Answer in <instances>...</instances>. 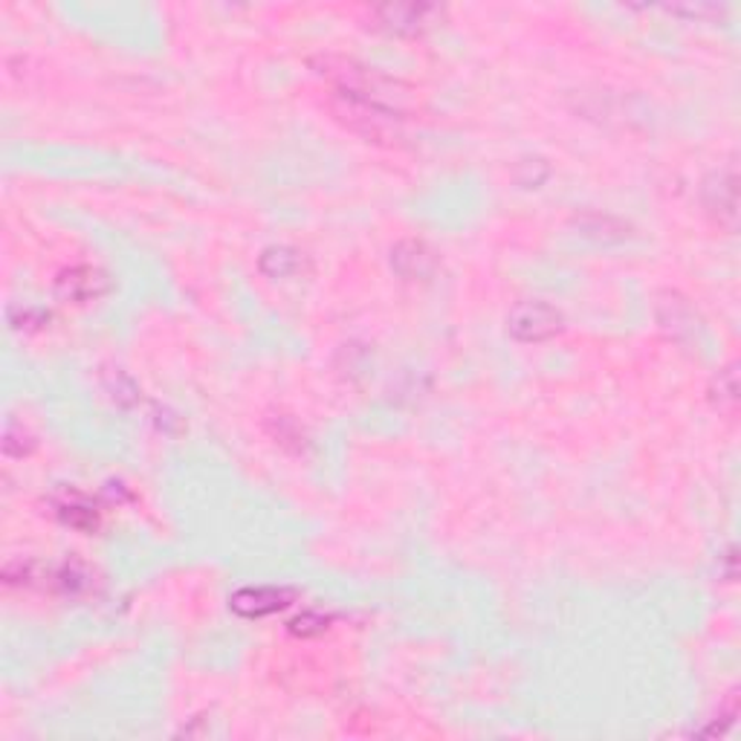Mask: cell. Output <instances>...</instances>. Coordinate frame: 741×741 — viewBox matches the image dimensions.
<instances>
[{
  "label": "cell",
  "instance_id": "cell-1",
  "mask_svg": "<svg viewBox=\"0 0 741 741\" xmlns=\"http://www.w3.org/2000/svg\"><path fill=\"white\" fill-rule=\"evenodd\" d=\"M508 330L515 342H547L565 330V316L547 302H519L508 316Z\"/></svg>",
  "mask_w": 741,
  "mask_h": 741
},
{
  "label": "cell",
  "instance_id": "cell-2",
  "mask_svg": "<svg viewBox=\"0 0 741 741\" xmlns=\"http://www.w3.org/2000/svg\"><path fill=\"white\" fill-rule=\"evenodd\" d=\"M374 18L383 30L394 35H417L426 26L437 24L444 18V9L429 7V3H397V7L374 9Z\"/></svg>",
  "mask_w": 741,
  "mask_h": 741
},
{
  "label": "cell",
  "instance_id": "cell-3",
  "mask_svg": "<svg viewBox=\"0 0 741 741\" xmlns=\"http://www.w3.org/2000/svg\"><path fill=\"white\" fill-rule=\"evenodd\" d=\"M108 290H110L108 273L96 270V266H70V270H64V273L55 279V293H58L64 302H76V305L96 302V298H102Z\"/></svg>",
  "mask_w": 741,
  "mask_h": 741
},
{
  "label": "cell",
  "instance_id": "cell-4",
  "mask_svg": "<svg viewBox=\"0 0 741 741\" xmlns=\"http://www.w3.org/2000/svg\"><path fill=\"white\" fill-rule=\"evenodd\" d=\"M293 602V591L290 588H275V586H255V588H241V591L232 593L235 614L247 617V620H258V617H270L284 611Z\"/></svg>",
  "mask_w": 741,
  "mask_h": 741
},
{
  "label": "cell",
  "instance_id": "cell-5",
  "mask_svg": "<svg viewBox=\"0 0 741 741\" xmlns=\"http://www.w3.org/2000/svg\"><path fill=\"white\" fill-rule=\"evenodd\" d=\"M391 266L397 270L403 279L417 282V279H429L437 270V255L426 241L417 238H406L391 250Z\"/></svg>",
  "mask_w": 741,
  "mask_h": 741
},
{
  "label": "cell",
  "instance_id": "cell-6",
  "mask_svg": "<svg viewBox=\"0 0 741 741\" xmlns=\"http://www.w3.org/2000/svg\"><path fill=\"white\" fill-rule=\"evenodd\" d=\"M55 515H58L67 527H73V531L94 533L96 527H99V513H96L94 504H90L78 490L64 492V495L55 499Z\"/></svg>",
  "mask_w": 741,
  "mask_h": 741
},
{
  "label": "cell",
  "instance_id": "cell-7",
  "mask_svg": "<svg viewBox=\"0 0 741 741\" xmlns=\"http://www.w3.org/2000/svg\"><path fill=\"white\" fill-rule=\"evenodd\" d=\"M47 582L62 593H67V597H81L94 586V574L81 563H76V559H67V563L55 565V568H47Z\"/></svg>",
  "mask_w": 741,
  "mask_h": 741
},
{
  "label": "cell",
  "instance_id": "cell-8",
  "mask_svg": "<svg viewBox=\"0 0 741 741\" xmlns=\"http://www.w3.org/2000/svg\"><path fill=\"white\" fill-rule=\"evenodd\" d=\"M258 266L270 279H290V275H296L302 270V255L296 250H290V247H270V250H264Z\"/></svg>",
  "mask_w": 741,
  "mask_h": 741
},
{
  "label": "cell",
  "instance_id": "cell-9",
  "mask_svg": "<svg viewBox=\"0 0 741 741\" xmlns=\"http://www.w3.org/2000/svg\"><path fill=\"white\" fill-rule=\"evenodd\" d=\"M330 617H325L322 611H302L298 617L290 620V632L298 634V638H316L328 629Z\"/></svg>",
  "mask_w": 741,
  "mask_h": 741
}]
</instances>
